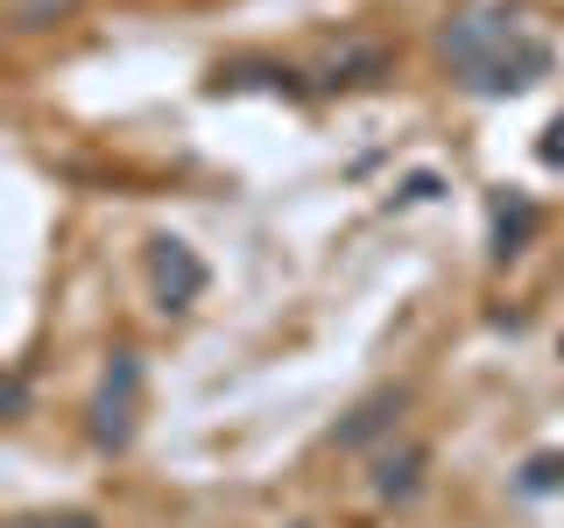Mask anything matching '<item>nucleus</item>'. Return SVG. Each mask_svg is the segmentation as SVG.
Masks as SVG:
<instances>
[{
	"label": "nucleus",
	"mask_w": 564,
	"mask_h": 528,
	"mask_svg": "<svg viewBox=\"0 0 564 528\" xmlns=\"http://www.w3.org/2000/svg\"><path fill=\"white\" fill-rule=\"evenodd\" d=\"M536 155H543V163H551V169H564V120H551V134L536 141Z\"/></svg>",
	"instance_id": "nucleus-10"
},
{
	"label": "nucleus",
	"mask_w": 564,
	"mask_h": 528,
	"mask_svg": "<svg viewBox=\"0 0 564 528\" xmlns=\"http://www.w3.org/2000/svg\"><path fill=\"white\" fill-rule=\"evenodd\" d=\"M445 64L473 85V92L494 99V92H522V85H536L543 70H551V43L522 35L516 14H466V22L445 29Z\"/></svg>",
	"instance_id": "nucleus-1"
},
{
	"label": "nucleus",
	"mask_w": 564,
	"mask_h": 528,
	"mask_svg": "<svg viewBox=\"0 0 564 528\" xmlns=\"http://www.w3.org/2000/svg\"><path fill=\"white\" fill-rule=\"evenodd\" d=\"M529 233H536V205H529V198H508L501 205V254H516Z\"/></svg>",
	"instance_id": "nucleus-7"
},
{
	"label": "nucleus",
	"mask_w": 564,
	"mask_h": 528,
	"mask_svg": "<svg viewBox=\"0 0 564 528\" xmlns=\"http://www.w3.org/2000/svg\"><path fill=\"white\" fill-rule=\"evenodd\" d=\"M557 480H564V465H557V458H536L522 486H529V493H543V486H557Z\"/></svg>",
	"instance_id": "nucleus-9"
},
{
	"label": "nucleus",
	"mask_w": 564,
	"mask_h": 528,
	"mask_svg": "<svg viewBox=\"0 0 564 528\" xmlns=\"http://www.w3.org/2000/svg\"><path fill=\"white\" fill-rule=\"evenodd\" d=\"M402 402H410V395L395 387V395H375L352 422H339V451H360L367 437H381V430H388V416H402Z\"/></svg>",
	"instance_id": "nucleus-6"
},
{
	"label": "nucleus",
	"mask_w": 564,
	"mask_h": 528,
	"mask_svg": "<svg viewBox=\"0 0 564 528\" xmlns=\"http://www.w3.org/2000/svg\"><path fill=\"white\" fill-rule=\"evenodd\" d=\"M8 528H99L93 515H22V521H8Z\"/></svg>",
	"instance_id": "nucleus-8"
},
{
	"label": "nucleus",
	"mask_w": 564,
	"mask_h": 528,
	"mask_svg": "<svg viewBox=\"0 0 564 528\" xmlns=\"http://www.w3.org/2000/svg\"><path fill=\"white\" fill-rule=\"evenodd\" d=\"M381 70H388V50L375 35H346V43L317 64V85H375Z\"/></svg>",
	"instance_id": "nucleus-5"
},
{
	"label": "nucleus",
	"mask_w": 564,
	"mask_h": 528,
	"mask_svg": "<svg viewBox=\"0 0 564 528\" xmlns=\"http://www.w3.org/2000/svg\"><path fill=\"white\" fill-rule=\"evenodd\" d=\"M290 528H317V521H290Z\"/></svg>",
	"instance_id": "nucleus-11"
},
{
	"label": "nucleus",
	"mask_w": 564,
	"mask_h": 528,
	"mask_svg": "<svg viewBox=\"0 0 564 528\" xmlns=\"http://www.w3.org/2000/svg\"><path fill=\"white\" fill-rule=\"evenodd\" d=\"M134 409H141V360L134 352H113V366L99 381V402H93V444L120 451L134 437Z\"/></svg>",
	"instance_id": "nucleus-2"
},
{
	"label": "nucleus",
	"mask_w": 564,
	"mask_h": 528,
	"mask_svg": "<svg viewBox=\"0 0 564 528\" xmlns=\"http://www.w3.org/2000/svg\"><path fill=\"white\" fill-rule=\"evenodd\" d=\"M423 472H431V451H423V444L381 451V465H375V501H388V507H410L416 493H423Z\"/></svg>",
	"instance_id": "nucleus-4"
},
{
	"label": "nucleus",
	"mask_w": 564,
	"mask_h": 528,
	"mask_svg": "<svg viewBox=\"0 0 564 528\" xmlns=\"http://www.w3.org/2000/svg\"><path fill=\"white\" fill-rule=\"evenodd\" d=\"M149 268H155V296H163V310H184L191 296L205 289V261L191 254L184 240H155L149 246Z\"/></svg>",
	"instance_id": "nucleus-3"
}]
</instances>
